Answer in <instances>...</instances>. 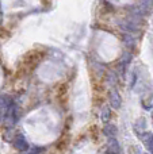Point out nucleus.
Here are the masks:
<instances>
[{
    "mask_svg": "<svg viewBox=\"0 0 153 154\" xmlns=\"http://www.w3.org/2000/svg\"><path fill=\"white\" fill-rule=\"evenodd\" d=\"M14 146L16 147V150L22 153H26L29 152V143H27L26 138H24L22 134H18V135L14 138Z\"/></svg>",
    "mask_w": 153,
    "mask_h": 154,
    "instance_id": "nucleus-1",
    "label": "nucleus"
},
{
    "mask_svg": "<svg viewBox=\"0 0 153 154\" xmlns=\"http://www.w3.org/2000/svg\"><path fill=\"white\" fill-rule=\"evenodd\" d=\"M141 141H142L144 146L146 147L151 154H153V134L152 133H144L141 135Z\"/></svg>",
    "mask_w": 153,
    "mask_h": 154,
    "instance_id": "nucleus-2",
    "label": "nucleus"
},
{
    "mask_svg": "<svg viewBox=\"0 0 153 154\" xmlns=\"http://www.w3.org/2000/svg\"><path fill=\"white\" fill-rule=\"evenodd\" d=\"M110 104L113 108H119V107H121L122 100H121V96H119L117 89H113L110 92Z\"/></svg>",
    "mask_w": 153,
    "mask_h": 154,
    "instance_id": "nucleus-3",
    "label": "nucleus"
},
{
    "mask_svg": "<svg viewBox=\"0 0 153 154\" xmlns=\"http://www.w3.org/2000/svg\"><path fill=\"white\" fill-rule=\"evenodd\" d=\"M107 152L110 154H119L121 153V147L115 138H110L107 141Z\"/></svg>",
    "mask_w": 153,
    "mask_h": 154,
    "instance_id": "nucleus-4",
    "label": "nucleus"
},
{
    "mask_svg": "<svg viewBox=\"0 0 153 154\" xmlns=\"http://www.w3.org/2000/svg\"><path fill=\"white\" fill-rule=\"evenodd\" d=\"M103 133L108 137V138H114L117 135V127L114 125H106L103 128Z\"/></svg>",
    "mask_w": 153,
    "mask_h": 154,
    "instance_id": "nucleus-5",
    "label": "nucleus"
},
{
    "mask_svg": "<svg viewBox=\"0 0 153 154\" xmlns=\"http://www.w3.org/2000/svg\"><path fill=\"white\" fill-rule=\"evenodd\" d=\"M100 118H102L103 122H108L111 118V111H110V107L105 106L102 108V114H100Z\"/></svg>",
    "mask_w": 153,
    "mask_h": 154,
    "instance_id": "nucleus-6",
    "label": "nucleus"
},
{
    "mask_svg": "<svg viewBox=\"0 0 153 154\" xmlns=\"http://www.w3.org/2000/svg\"><path fill=\"white\" fill-rule=\"evenodd\" d=\"M2 116H3V112H2V111H0V119H2Z\"/></svg>",
    "mask_w": 153,
    "mask_h": 154,
    "instance_id": "nucleus-7",
    "label": "nucleus"
},
{
    "mask_svg": "<svg viewBox=\"0 0 153 154\" xmlns=\"http://www.w3.org/2000/svg\"><path fill=\"white\" fill-rule=\"evenodd\" d=\"M152 122H153V119H152Z\"/></svg>",
    "mask_w": 153,
    "mask_h": 154,
    "instance_id": "nucleus-8",
    "label": "nucleus"
}]
</instances>
